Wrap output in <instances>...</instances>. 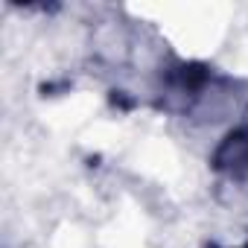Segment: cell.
I'll return each mask as SVG.
<instances>
[{
    "label": "cell",
    "mask_w": 248,
    "mask_h": 248,
    "mask_svg": "<svg viewBox=\"0 0 248 248\" xmlns=\"http://www.w3.org/2000/svg\"><path fill=\"white\" fill-rule=\"evenodd\" d=\"M213 164H216L219 172H225L231 178H239V181L248 178V129L231 132L219 143V149L213 155Z\"/></svg>",
    "instance_id": "obj_1"
}]
</instances>
